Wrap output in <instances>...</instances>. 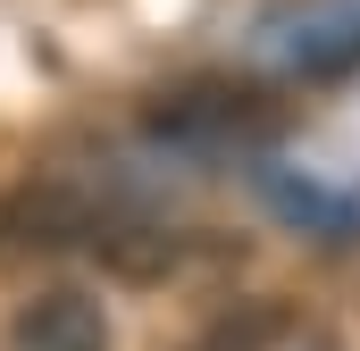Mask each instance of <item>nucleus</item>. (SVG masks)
<instances>
[{"instance_id": "f257e3e1", "label": "nucleus", "mask_w": 360, "mask_h": 351, "mask_svg": "<svg viewBox=\"0 0 360 351\" xmlns=\"http://www.w3.org/2000/svg\"><path fill=\"white\" fill-rule=\"evenodd\" d=\"M252 51L269 67H293V76H327V67H352L360 59V0H293V8H269Z\"/></svg>"}, {"instance_id": "f03ea898", "label": "nucleus", "mask_w": 360, "mask_h": 351, "mask_svg": "<svg viewBox=\"0 0 360 351\" xmlns=\"http://www.w3.org/2000/svg\"><path fill=\"white\" fill-rule=\"evenodd\" d=\"M260 192H269V209L285 226H302V234H352L360 226V192L352 184H327L319 168H260Z\"/></svg>"}]
</instances>
